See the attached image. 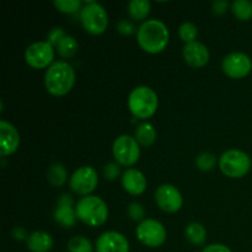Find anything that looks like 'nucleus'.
Here are the masks:
<instances>
[{
	"label": "nucleus",
	"instance_id": "obj_1",
	"mask_svg": "<svg viewBox=\"0 0 252 252\" xmlns=\"http://www.w3.org/2000/svg\"><path fill=\"white\" fill-rule=\"evenodd\" d=\"M137 41L144 52L152 54L160 53L169 44V29L160 20H147L138 27Z\"/></svg>",
	"mask_w": 252,
	"mask_h": 252
},
{
	"label": "nucleus",
	"instance_id": "obj_2",
	"mask_svg": "<svg viewBox=\"0 0 252 252\" xmlns=\"http://www.w3.org/2000/svg\"><path fill=\"white\" fill-rule=\"evenodd\" d=\"M75 84V71L65 61L54 62L44 74L46 90L53 96H64L70 93Z\"/></svg>",
	"mask_w": 252,
	"mask_h": 252
},
{
	"label": "nucleus",
	"instance_id": "obj_3",
	"mask_svg": "<svg viewBox=\"0 0 252 252\" xmlns=\"http://www.w3.org/2000/svg\"><path fill=\"white\" fill-rule=\"evenodd\" d=\"M159 97L152 88L145 85L137 86L128 96V108L134 117L140 120L150 118L158 110Z\"/></svg>",
	"mask_w": 252,
	"mask_h": 252
},
{
	"label": "nucleus",
	"instance_id": "obj_4",
	"mask_svg": "<svg viewBox=\"0 0 252 252\" xmlns=\"http://www.w3.org/2000/svg\"><path fill=\"white\" fill-rule=\"evenodd\" d=\"M76 217L89 226H100L108 219V208L98 196H85L76 203Z\"/></svg>",
	"mask_w": 252,
	"mask_h": 252
},
{
	"label": "nucleus",
	"instance_id": "obj_5",
	"mask_svg": "<svg viewBox=\"0 0 252 252\" xmlns=\"http://www.w3.org/2000/svg\"><path fill=\"white\" fill-rule=\"evenodd\" d=\"M219 167L225 176L240 179L250 171L251 159L245 152L240 149L226 150L219 159Z\"/></svg>",
	"mask_w": 252,
	"mask_h": 252
},
{
	"label": "nucleus",
	"instance_id": "obj_6",
	"mask_svg": "<svg viewBox=\"0 0 252 252\" xmlns=\"http://www.w3.org/2000/svg\"><path fill=\"white\" fill-rule=\"evenodd\" d=\"M80 21L89 33L101 34L106 31L108 26L107 11L98 2L90 1L81 9Z\"/></svg>",
	"mask_w": 252,
	"mask_h": 252
},
{
	"label": "nucleus",
	"instance_id": "obj_7",
	"mask_svg": "<svg viewBox=\"0 0 252 252\" xmlns=\"http://www.w3.org/2000/svg\"><path fill=\"white\" fill-rule=\"evenodd\" d=\"M112 152L116 161L123 166H132L140 158L139 143L134 137L128 134H122L116 138Z\"/></svg>",
	"mask_w": 252,
	"mask_h": 252
},
{
	"label": "nucleus",
	"instance_id": "obj_8",
	"mask_svg": "<svg viewBox=\"0 0 252 252\" xmlns=\"http://www.w3.org/2000/svg\"><path fill=\"white\" fill-rule=\"evenodd\" d=\"M137 238L148 248H159L166 240V229L155 219H145L137 226Z\"/></svg>",
	"mask_w": 252,
	"mask_h": 252
},
{
	"label": "nucleus",
	"instance_id": "obj_9",
	"mask_svg": "<svg viewBox=\"0 0 252 252\" xmlns=\"http://www.w3.org/2000/svg\"><path fill=\"white\" fill-rule=\"evenodd\" d=\"M54 59V47L47 41L34 42L25 51V61L34 69L51 66Z\"/></svg>",
	"mask_w": 252,
	"mask_h": 252
},
{
	"label": "nucleus",
	"instance_id": "obj_10",
	"mask_svg": "<svg viewBox=\"0 0 252 252\" xmlns=\"http://www.w3.org/2000/svg\"><path fill=\"white\" fill-rule=\"evenodd\" d=\"M70 189L81 196H90L98 185V175L93 166H81L70 177Z\"/></svg>",
	"mask_w": 252,
	"mask_h": 252
},
{
	"label": "nucleus",
	"instance_id": "obj_11",
	"mask_svg": "<svg viewBox=\"0 0 252 252\" xmlns=\"http://www.w3.org/2000/svg\"><path fill=\"white\" fill-rule=\"evenodd\" d=\"M223 71L233 79H241L249 75L252 69L251 58L241 52H231L221 62Z\"/></svg>",
	"mask_w": 252,
	"mask_h": 252
},
{
	"label": "nucleus",
	"instance_id": "obj_12",
	"mask_svg": "<svg viewBox=\"0 0 252 252\" xmlns=\"http://www.w3.org/2000/svg\"><path fill=\"white\" fill-rule=\"evenodd\" d=\"M155 201L160 209L166 213H176L181 209L184 199L181 192L174 185L164 184L155 191Z\"/></svg>",
	"mask_w": 252,
	"mask_h": 252
},
{
	"label": "nucleus",
	"instance_id": "obj_13",
	"mask_svg": "<svg viewBox=\"0 0 252 252\" xmlns=\"http://www.w3.org/2000/svg\"><path fill=\"white\" fill-rule=\"evenodd\" d=\"M96 252H129V243L118 231H105L96 240Z\"/></svg>",
	"mask_w": 252,
	"mask_h": 252
},
{
	"label": "nucleus",
	"instance_id": "obj_14",
	"mask_svg": "<svg viewBox=\"0 0 252 252\" xmlns=\"http://www.w3.org/2000/svg\"><path fill=\"white\" fill-rule=\"evenodd\" d=\"M182 56H184L185 62L189 66L202 68L209 62L211 54H209V49L207 48V46H204L201 42L194 41L185 44L184 49H182Z\"/></svg>",
	"mask_w": 252,
	"mask_h": 252
},
{
	"label": "nucleus",
	"instance_id": "obj_15",
	"mask_svg": "<svg viewBox=\"0 0 252 252\" xmlns=\"http://www.w3.org/2000/svg\"><path fill=\"white\" fill-rule=\"evenodd\" d=\"M20 133L14 126L7 121L0 122V153L2 157L14 154L20 145Z\"/></svg>",
	"mask_w": 252,
	"mask_h": 252
},
{
	"label": "nucleus",
	"instance_id": "obj_16",
	"mask_svg": "<svg viewBox=\"0 0 252 252\" xmlns=\"http://www.w3.org/2000/svg\"><path fill=\"white\" fill-rule=\"evenodd\" d=\"M54 219L64 228H71L76 223V212L73 208V199L69 194H63L58 199V206L54 211Z\"/></svg>",
	"mask_w": 252,
	"mask_h": 252
},
{
	"label": "nucleus",
	"instance_id": "obj_17",
	"mask_svg": "<svg viewBox=\"0 0 252 252\" xmlns=\"http://www.w3.org/2000/svg\"><path fill=\"white\" fill-rule=\"evenodd\" d=\"M122 186L132 196H139L147 189V179L139 170L127 169L123 172Z\"/></svg>",
	"mask_w": 252,
	"mask_h": 252
},
{
	"label": "nucleus",
	"instance_id": "obj_18",
	"mask_svg": "<svg viewBox=\"0 0 252 252\" xmlns=\"http://www.w3.org/2000/svg\"><path fill=\"white\" fill-rule=\"evenodd\" d=\"M26 245L32 252H48L53 248V238L46 231H33L26 239Z\"/></svg>",
	"mask_w": 252,
	"mask_h": 252
},
{
	"label": "nucleus",
	"instance_id": "obj_19",
	"mask_svg": "<svg viewBox=\"0 0 252 252\" xmlns=\"http://www.w3.org/2000/svg\"><path fill=\"white\" fill-rule=\"evenodd\" d=\"M135 139L140 145L150 147L157 139V129L149 122L140 123L135 129Z\"/></svg>",
	"mask_w": 252,
	"mask_h": 252
},
{
	"label": "nucleus",
	"instance_id": "obj_20",
	"mask_svg": "<svg viewBox=\"0 0 252 252\" xmlns=\"http://www.w3.org/2000/svg\"><path fill=\"white\" fill-rule=\"evenodd\" d=\"M57 53L64 59H69L76 54L79 49V43L73 36H65L59 41V43L56 46Z\"/></svg>",
	"mask_w": 252,
	"mask_h": 252
},
{
	"label": "nucleus",
	"instance_id": "obj_21",
	"mask_svg": "<svg viewBox=\"0 0 252 252\" xmlns=\"http://www.w3.org/2000/svg\"><path fill=\"white\" fill-rule=\"evenodd\" d=\"M150 7H152V4H150L149 0H132V1L128 2L127 9L128 14L133 20L140 21L149 15Z\"/></svg>",
	"mask_w": 252,
	"mask_h": 252
},
{
	"label": "nucleus",
	"instance_id": "obj_22",
	"mask_svg": "<svg viewBox=\"0 0 252 252\" xmlns=\"http://www.w3.org/2000/svg\"><path fill=\"white\" fill-rule=\"evenodd\" d=\"M186 239L193 245H203L207 239V230L201 223H191L185 230Z\"/></svg>",
	"mask_w": 252,
	"mask_h": 252
},
{
	"label": "nucleus",
	"instance_id": "obj_23",
	"mask_svg": "<svg viewBox=\"0 0 252 252\" xmlns=\"http://www.w3.org/2000/svg\"><path fill=\"white\" fill-rule=\"evenodd\" d=\"M47 177H48V181L52 186L61 187L65 184L66 179H68V172H66V169L63 164L56 162V164L51 165V167L48 169Z\"/></svg>",
	"mask_w": 252,
	"mask_h": 252
},
{
	"label": "nucleus",
	"instance_id": "obj_24",
	"mask_svg": "<svg viewBox=\"0 0 252 252\" xmlns=\"http://www.w3.org/2000/svg\"><path fill=\"white\" fill-rule=\"evenodd\" d=\"M234 16L240 21H249L252 19V1L250 0H235L231 4Z\"/></svg>",
	"mask_w": 252,
	"mask_h": 252
},
{
	"label": "nucleus",
	"instance_id": "obj_25",
	"mask_svg": "<svg viewBox=\"0 0 252 252\" xmlns=\"http://www.w3.org/2000/svg\"><path fill=\"white\" fill-rule=\"evenodd\" d=\"M69 252H93V244L85 236H74L68 243Z\"/></svg>",
	"mask_w": 252,
	"mask_h": 252
},
{
	"label": "nucleus",
	"instance_id": "obj_26",
	"mask_svg": "<svg viewBox=\"0 0 252 252\" xmlns=\"http://www.w3.org/2000/svg\"><path fill=\"white\" fill-rule=\"evenodd\" d=\"M180 38L185 42V43H191V42L196 41L197 36H198V29L192 22H184L179 29Z\"/></svg>",
	"mask_w": 252,
	"mask_h": 252
},
{
	"label": "nucleus",
	"instance_id": "obj_27",
	"mask_svg": "<svg viewBox=\"0 0 252 252\" xmlns=\"http://www.w3.org/2000/svg\"><path fill=\"white\" fill-rule=\"evenodd\" d=\"M217 164L216 155L209 152H204L199 154L196 159V166L201 171H211L214 169Z\"/></svg>",
	"mask_w": 252,
	"mask_h": 252
},
{
	"label": "nucleus",
	"instance_id": "obj_28",
	"mask_svg": "<svg viewBox=\"0 0 252 252\" xmlns=\"http://www.w3.org/2000/svg\"><path fill=\"white\" fill-rule=\"evenodd\" d=\"M53 4L59 11L64 12V14H74L83 9L80 0H54Z\"/></svg>",
	"mask_w": 252,
	"mask_h": 252
},
{
	"label": "nucleus",
	"instance_id": "obj_29",
	"mask_svg": "<svg viewBox=\"0 0 252 252\" xmlns=\"http://www.w3.org/2000/svg\"><path fill=\"white\" fill-rule=\"evenodd\" d=\"M127 212L129 218L133 219V220H142L145 216L144 208H143L142 204L138 203V202H133V203H130L129 206H128Z\"/></svg>",
	"mask_w": 252,
	"mask_h": 252
},
{
	"label": "nucleus",
	"instance_id": "obj_30",
	"mask_svg": "<svg viewBox=\"0 0 252 252\" xmlns=\"http://www.w3.org/2000/svg\"><path fill=\"white\" fill-rule=\"evenodd\" d=\"M64 36H65V32L62 27H53L47 34V42H49L52 46L56 47Z\"/></svg>",
	"mask_w": 252,
	"mask_h": 252
},
{
	"label": "nucleus",
	"instance_id": "obj_31",
	"mask_svg": "<svg viewBox=\"0 0 252 252\" xmlns=\"http://www.w3.org/2000/svg\"><path fill=\"white\" fill-rule=\"evenodd\" d=\"M118 175H120V166H118V164L110 162V164H107L103 167V176L107 180H110V181L117 179Z\"/></svg>",
	"mask_w": 252,
	"mask_h": 252
},
{
	"label": "nucleus",
	"instance_id": "obj_32",
	"mask_svg": "<svg viewBox=\"0 0 252 252\" xmlns=\"http://www.w3.org/2000/svg\"><path fill=\"white\" fill-rule=\"evenodd\" d=\"M117 30L118 32H121L122 34H132L135 32V26L132 21L129 20L122 19L120 22L117 24Z\"/></svg>",
	"mask_w": 252,
	"mask_h": 252
},
{
	"label": "nucleus",
	"instance_id": "obj_33",
	"mask_svg": "<svg viewBox=\"0 0 252 252\" xmlns=\"http://www.w3.org/2000/svg\"><path fill=\"white\" fill-rule=\"evenodd\" d=\"M228 1L226 0H216L212 4V10H213L214 14L217 15H223L225 14V11L228 10Z\"/></svg>",
	"mask_w": 252,
	"mask_h": 252
},
{
	"label": "nucleus",
	"instance_id": "obj_34",
	"mask_svg": "<svg viewBox=\"0 0 252 252\" xmlns=\"http://www.w3.org/2000/svg\"><path fill=\"white\" fill-rule=\"evenodd\" d=\"M202 252H231V250L223 244H213V245L204 248Z\"/></svg>",
	"mask_w": 252,
	"mask_h": 252
},
{
	"label": "nucleus",
	"instance_id": "obj_35",
	"mask_svg": "<svg viewBox=\"0 0 252 252\" xmlns=\"http://www.w3.org/2000/svg\"><path fill=\"white\" fill-rule=\"evenodd\" d=\"M12 236H14L16 240H24V239L29 238V236L26 235V230H25L24 228H21V226H17V228H15L14 230H12Z\"/></svg>",
	"mask_w": 252,
	"mask_h": 252
}]
</instances>
